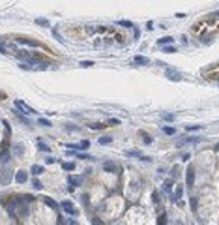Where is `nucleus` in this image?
<instances>
[{
	"label": "nucleus",
	"mask_w": 219,
	"mask_h": 225,
	"mask_svg": "<svg viewBox=\"0 0 219 225\" xmlns=\"http://www.w3.org/2000/svg\"><path fill=\"white\" fill-rule=\"evenodd\" d=\"M83 182H84V176H73V174H69L67 176V184H69V191H73L75 188H79V186H83Z\"/></svg>",
	"instance_id": "1"
},
{
	"label": "nucleus",
	"mask_w": 219,
	"mask_h": 225,
	"mask_svg": "<svg viewBox=\"0 0 219 225\" xmlns=\"http://www.w3.org/2000/svg\"><path fill=\"white\" fill-rule=\"evenodd\" d=\"M62 208H64V212H67L71 216H79V210L75 208V205L71 201H62Z\"/></svg>",
	"instance_id": "2"
},
{
	"label": "nucleus",
	"mask_w": 219,
	"mask_h": 225,
	"mask_svg": "<svg viewBox=\"0 0 219 225\" xmlns=\"http://www.w3.org/2000/svg\"><path fill=\"white\" fill-rule=\"evenodd\" d=\"M15 107H17V109H21V111H24V112H28V115H36V111H34L30 105H26L24 101H21V100H17V101H15Z\"/></svg>",
	"instance_id": "3"
},
{
	"label": "nucleus",
	"mask_w": 219,
	"mask_h": 225,
	"mask_svg": "<svg viewBox=\"0 0 219 225\" xmlns=\"http://www.w3.org/2000/svg\"><path fill=\"white\" fill-rule=\"evenodd\" d=\"M15 41H17V43H21V45H30V47H39V41H36V39H30V38H17Z\"/></svg>",
	"instance_id": "4"
},
{
	"label": "nucleus",
	"mask_w": 219,
	"mask_h": 225,
	"mask_svg": "<svg viewBox=\"0 0 219 225\" xmlns=\"http://www.w3.org/2000/svg\"><path fill=\"white\" fill-rule=\"evenodd\" d=\"M26 180H28L26 171H17V174H15V182L17 184H26Z\"/></svg>",
	"instance_id": "5"
},
{
	"label": "nucleus",
	"mask_w": 219,
	"mask_h": 225,
	"mask_svg": "<svg viewBox=\"0 0 219 225\" xmlns=\"http://www.w3.org/2000/svg\"><path fill=\"white\" fill-rule=\"evenodd\" d=\"M167 79H170V81H182V73H178V72H174V70H170V68H168V70H167Z\"/></svg>",
	"instance_id": "6"
},
{
	"label": "nucleus",
	"mask_w": 219,
	"mask_h": 225,
	"mask_svg": "<svg viewBox=\"0 0 219 225\" xmlns=\"http://www.w3.org/2000/svg\"><path fill=\"white\" fill-rule=\"evenodd\" d=\"M11 152H13L17 158H22V154H24V146H22L21 143H15V145L11 146Z\"/></svg>",
	"instance_id": "7"
},
{
	"label": "nucleus",
	"mask_w": 219,
	"mask_h": 225,
	"mask_svg": "<svg viewBox=\"0 0 219 225\" xmlns=\"http://www.w3.org/2000/svg\"><path fill=\"white\" fill-rule=\"evenodd\" d=\"M103 171H107V173H116V163L111 162V160L103 162Z\"/></svg>",
	"instance_id": "8"
},
{
	"label": "nucleus",
	"mask_w": 219,
	"mask_h": 225,
	"mask_svg": "<svg viewBox=\"0 0 219 225\" xmlns=\"http://www.w3.org/2000/svg\"><path fill=\"white\" fill-rule=\"evenodd\" d=\"M41 201L45 202V205H47L49 208H55V210L58 208V202H56L55 199H51V197H41Z\"/></svg>",
	"instance_id": "9"
},
{
	"label": "nucleus",
	"mask_w": 219,
	"mask_h": 225,
	"mask_svg": "<svg viewBox=\"0 0 219 225\" xmlns=\"http://www.w3.org/2000/svg\"><path fill=\"white\" fill-rule=\"evenodd\" d=\"M185 182H187V186H189V188H191V186H193V182H195V171H193V167H189V169H187Z\"/></svg>",
	"instance_id": "10"
},
{
	"label": "nucleus",
	"mask_w": 219,
	"mask_h": 225,
	"mask_svg": "<svg viewBox=\"0 0 219 225\" xmlns=\"http://www.w3.org/2000/svg\"><path fill=\"white\" fill-rule=\"evenodd\" d=\"M13 112H15V115H17V118H19V120L22 122V124H26L28 128H32V120H28L26 117H22V112H21V111H13Z\"/></svg>",
	"instance_id": "11"
},
{
	"label": "nucleus",
	"mask_w": 219,
	"mask_h": 225,
	"mask_svg": "<svg viewBox=\"0 0 219 225\" xmlns=\"http://www.w3.org/2000/svg\"><path fill=\"white\" fill-rule=\"evenodd\" d=\"M30 173H32V174H34V176H39V174H41V173H45V169H43V167H41V165H38V163H34V165H32V167H30Z\"/></svg>",
	"instance_id": "12"
},
{
	"label": "nucleus",
	"mask_w": 219,
	"mask_h": 225,
	"mask_svg": "<svg viewBox=\"0 0 219 225\" xmlns=\"http://www.w3.org/2000/svg\"><path fill=\"white\" fill-rule=\"evenodd\" d=\"M38 150H41V152H45V154H49L51 152V148H49V145H45L41 139H38Z\"/></svg>",
	"instance_id": "13"
},
{
	"label": "nucleus",
	"mask_w": 219,
	"mask_h": 225,
	"mask_svg": "<svg viewBox=\"0 0 219 225\" xmlns=\"http://www.w3.org/2000/svg\"><path fill=\"white\" fill-rule=\"evenodd\" d=\"M112 143V137H111V135H103V137H99V145H111Z\"/></svg>",
	"instance_id": "14"
},
{
	"label": "nucleus",
	"mask_w": 219,
	"mask_h": 225,
	"mask_svg": "<svg viewBox=\"0 0 219 225\" xmlns=\"http://www.w3.org/2000/svg\"><path fill=\"white\" fill-rule=\"evenodd\" d=\"M182 193H184V190H182V188H176V191H174V195H172V201L178 202V201L182 199Z\"/></svg>",
	"instance_id": "15"
},
{
	"label": "nucleus",
	"mask_w": 219,
	"mask_h": 225,
	"mask_svg": "<svg viewBox=\"0 0 219 225\" xmlns=\"http://www.w3.org/2000/svg\"><path fill=\"white\" fill-rule=\"evenodd\" d=\"M161 118H163L165 122H172V120H174L176 117L172 115V112H163V115H161Z\"/></svg>",
	"instance_id": "16"
},
{
	"label": "nucleus",
	"mask_w": 219,
	"mask_h": 225,
	"mask_svg": "<svg viewBox=\"0 0 219 225\" xmlns=\"http://www.w3.org/2000/svg\"><path fill=\"white\" fill-rule=\"evenodd\" d=\"M62 169L64 171H73V169H75V163H73V162H64L62 163Z\"/></svg>",
	"instance_id": "17"
},
{
	"label": "nucleus",
	"mask_w": 219,
	"mask_h": 225,
	"mask_svg": "<svg viewBox=\"0 0 219 225\" xmlns=\"http://www.w3.org/2000/svg\"><path fill=\"white\" fill-rule=\"evenodd\" d=\"M135 62H137V64H140V66H148V64H150V60H148V58H144V56H137V58H135Z\"/></svg>",
	"instance_id": "18"
},
{
	"label": "nucleus",
	"mask_w": 219,
	"mask_h": 225,
	"mask_svg": "<svg viewBox=\"0 0 219 225\" xmlns=\"http://www.w3.org/2000/svg\"><path fill=\"white\" fill-rule=\"evenodd\" d=\"M77 158H81V160H90V162H94V156L84 154V152H77Z\"/></svg>",
	"instance_id": "19"
},
{
	"label": "nucleus",
	"mask_w": 219,
	"mask_h": 225,
	"mask_svg": "<svg viewBox=\"0 0 219 225\" xmlns=\"http://www.w3.org/2000/svg\"><path fill=\"white\" fill-rule=\"evenodd\" d=\"M53 36H55V38H56V39H58V41H60L62 45H66V39H64V38H62V36L58 34V30H56V28H53Z\"/></svg>",
	"instance_id": "20"
},
{
	"label": "nucleus",
	"mask_w": 219,
	"mask_h": 225,
	"mask_svg": "<svg viewBox=\"0 0 219 225\" xmlns=\"http://www.w3.org/2000/svg\"><path fill=\"white\" fill-rule=\"evenodd\" d=\"M163 131H165L167 135H174V133H176V128H172V126H165Z\"/></svg>",
	"instance_id": "21"
},
{
	"label": "nucleus",
	"mask_w": 219,
	"mask_h": 225,
	"mask_svg": "<svg viewBox=\"0 0 219 225\" xmlns=\"http://www.w3.org/2000/svg\"><path fill=\"white\" fill-rule=\"evenodd\" d=\"M36 25H39V27L47 28V27H49V21H47V19H36Z\"/></svg>",
	"instance_id": "22"
},
{
	"label": "nucleus",
	"mask_w": 219,
	"mask_h": 225,
	"mask_svg": "<svg viewBox=\"0 0 219 225\" xmlns=\"http://www.w3.org/2000/svg\"><path fill=\"white\" fill-rule=\"evenodd\" d=\"M120 27H126V28H133V22L131 21H118Z\"/></svg>",
	"instance_id": "23"
},
{
	"label": "nucleus",
	"mask_w": 219,
	"mask_h": 225,
	"mask_svg": "<svg viewBox=\"0 0 219 225\" xmlns=\"http://www.w3.org/2000/svg\"><path fill=\"white\" fill-rule=\"evenodd\" d=\"M32 188H34V190H41V188H43V184L39 182L38 178H34V180H32Z\"/></svg>",
	"instance_id": "24"
},
{
	"label": "nucleus",
	"mask_w": 219,
	"mask_h": 225,
	"mask_svg": "<svg viewBox=\"0 0 219 225\" xmlns=\"http://www.w3.org/2000/svg\"><path fill=\"white\" fill-rule=\"evenodd\" d=\"M157 43L159 45H168V43H172V38H161V39H157Z\"/></svg>",
	"instance_id": "25"
},
{
	"label": "nucleus",
	"mask_w": 219,
	"mask_h": 225,
	"mask_svg": "<svg viewBox=\"0 0 219 225\" xmlns=\"http://www.w3.org/2000/svg\"><path fill=\"white\" fill-rule=\"evenodd\" d=\"M38 122H39L41 126H47V128H51V126H53V124H51V120H49V118H39Z\"/></svg>",
	"instance_id": "26"
},
{
	"label": "nucleus",
	"mask_w": 219,
	"mask_h": 225,
	"mask_svg": "<svg viewBox=\"0 0 219 225\" xmlns=\"http://www.w3.org/2000/svg\"><path fill=\"white\" fill-rule=\"evenodd\" d=\"M170 186H172V182H170V180H167L165 186H163V191H165V193H170Z\"/></svg>",
	"instance_id": "27"
},
{
	"label": "nucleus",
	"mask_w": 219,
	"mask_h": 225,
	"mask_svg": "<svg viewBox=\"0 0 219 225\" xmlns=\"http://www.w3.org/2000/svg\"><path fill=\"white\" fill-rule=\"evenodd\" d=\"M88 146H90V143H88V141H81L79 150H88Z\"/></svg>",
	"instance_id": "28"
},
{
	"label": "nucleus",
	"mask_w": 219,
	"mask_h": 225,
	"mask_svg": "<svg viewBox=\"0 0 219 225\" xmlns=\"http://www.w3.org/2000/svg\"><path fill=\"white\" fill-rule=\"evenodd\" d=\"M128 156H135V158H140V156H142V152H140V150H129V152H128Z\"/></svg>",
	"instance_id": "29"
},
{
	"label": "nucleus",
	"mask_w": 219,
	"mask_h": 225,
	"mask_svg": "<svg viewBox=\"0 0 219 225\" xmlns=\"http://www.w3.org/2000/svg\"><path fill=\"white\" fill-rule=\"evenodd\" d=\"M142 139H144V143H146V145H150V143H152V135H148V133H142Z\"/></svg>",
	"instance_id": "30"
},
{
	"label": "nucleus",
	"mask_w": 219,
	"mask_h": 225,
	"mask_svg": "<svg viewBox=\"0 0 219 225\" xmlns=\"http://www.w3.org/2000/svg\"><path fill=\"white\" fill-rule=\"evenodd\" d=\"M0 53H2V55H10V53H8V49H6V45H4V41H2V39H0Z\"/></svg>",
	"instance_id": "31"
},
{
	"label": "nucleus",
	"mask_w": 219,
	"mask_h": 225,
	"mask_svg": "<svg viewBox=\"0 0 219 225\" xmlns=\"http://www.w3.org/2000/svg\"><path fill=\"white\" fill-rule=\"evenodd\" d=\"M105 126L103 124H97V122H94V124H90V129H103Z\"/></svg>",
	"instance_id": "32"
},
{
	"label": "nucleus",
	"mask_w": 219,
	"mask_h": 225,
	"mask_svg": "<svg viewBox=\"0 0 219 225\" xmlns=\"http://www.w3.org/2000/svg\"><path fill=\"white\" fill-rule=\"evenodd\" d=\"M64 128H66V131H77V129H79L77 126H73V124H66Z\"/></svg>",
	"instance_id": "33"
},
{
	"label": "nucleus",
	"mask_w": 219,
	"mask_h": 225,
	"mask_svg": "<svg viewBox=\"0 0 219 225\" xmlns=\"http://www.w3.org/2000/svg\"><path fill=\"white\" fill-rule=\"evenodd\" d=\"M202 126H185V131H199Z\"/></svg>",
	"instance_id": "34"
},
{
	"label": "nucleus",
	"mask_w": 219,
	"mask_h": 225,
	"mask_svg": "<svg viewBox=\"0 0 219 225\" xmlns=\"http://www.w3.org/2000/svg\"><path fill=\"white\" fill-rule=\"evenodd\" d=\"M81 66H83V68H90V66H94V62H92V60H83Z\"/></svg>",
	"instance_id": "35"
},
{
	"label": "nucleus",
	"mask_w": 219,
	"mask_h": 225,
	"mask_svg": "<svg viewBox=\"0 0 219 225\" xmlns=\"http://www.w3.org/2000/svg\"><path fill=\"white\" fill-rule=\"evenodd\" d=\"M163 51H165V53H168V55H170V53H176V49H174V47H170V45H167Z\"/></svg>",
	"instance_id": "36"
},
{
	"label": "nucleus",
	"mask_w": 219,
	"mask_h": 225,
	"mask_svg": "<svg viewBox=\"0 0 219 225\" xmlns=\"http://www.w3.org/2000/svg\"><path fill=\"white\" fill-rule=\"evenodd\" d=\"M45 162H47V163H55L56 160H55V158H51V156H49V158H45Z\"/></svg>",
	"instance_id": "37"
},
{
	"label": "nucleus",
	"mask_w": 219,
	"mask_h": 225,
	"mask_svg": "<svg viewBox=\"0 0 219 225\" xmlns=\"http://www.w3.org/2000/svg\"><path fill=\"white\" fill-rule=\"evenodd\" d=\"M178 174H180V171H178V167H174L172 169V176H178Z\"/></svg>",
	"instance_id": "38"
},
{
	"label": "nucleus",
	"mask_w": 219,
	"mask_h": 225,
	"mask_svg": "<svg viewBox=\"0 0 219 225\" xmlns=\"http://www.w3.org/2000/svg\"><path fill=\"white\" fill-rule=\"evenodd\" d=\"M109 122H111V124H120V120H118V118H111Z\"/></svg>",
	"instance_id": "39"
},
{
	"label": "nucleus",
	"mask_w": 219,
	"mask_h": 225,
	"mask_svg": "<svg viewBox=\"0 0 219 225\" xmlns=\"http://www.w3.org/2000/svg\"><path fill=\"white\" fill-rule=\"evenodd\" d=\"M157 223H167V219H165V216H161V218L157 219Z\"/></svg>",
	"instance_id": "40"
},
{
	"label": "nucleus",
	"mask_w": 219,
	"mask_h": 225,
	"mask_svg": "<svg viewBox=\"0 0 219 225\" xmlns=\"http://www.w3.org/2000/svg\"><path fill=\"white\" fill-rule=\"evenodd\" d=\"M215 150H217V152H219V143H217V145H215Z\"/></svg>",
	"instance_id": "41"
},
{
	"label": "nucleus",
	"mask_w": 219,
	"mask_h": 225,
	"mask_svg": "<svg viewBox=\"0 0 219 225\" xmlns=\"http://www.w3.org/2000/svg\"><path fill=\"white\" fill-rule=\"evenodd\" d=\"M215 15H217V17H219V11H215Z\"/></svg>",
	"instance_id": "42"
},
{
	"label": "nucleus",
	"mask_w": 219,
	"mask_h": 225,
	"mask_svg": "<svg viewBox=\"0 0 219 225\" xmlns=\"http://www.w3.org/2000/svg\"><path fill=\"white\" fill-rule=\"evenodd\" d=\"M0 158H2V156H0Z\"/></svg>",
	"instance_id": "43"
}]
</instances>
